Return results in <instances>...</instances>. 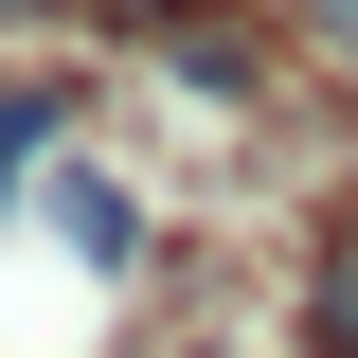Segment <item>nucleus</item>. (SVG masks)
<instances>
[{
	"mask_svg": "<svg viewBox=\"0 0 358 358\" xmlns=\"http://www.w3.org/2000/svg\"><path fill=\"white\" fill-rule=\"evenodd\" d=\"M54 126H72V108H54V90H18V108H0V179L36 162V143H54Z\"/></svg>",
	"mask_w": 358,
	"mask_h": 358,
	"instance_id": "20e7f679",
	"label": "nucleus"
},
{
	"mask_svg": "<svg viewBox=\"0 0 358 358\" xmlns=\"http://www.w3.org/2000/svg\"><path fill=\"white\" fill-rule=\"evenodd\" d=\"M54 215H72V251H90V268H126V251H143V233H126V197H108V179H72Z\"/></svg>",
	"mask_w": 358,
	"mask_h": 358,
	"instance_id": "7ed1b4c3",
	"label": "nucleus"
},
{
	"mask_svg": "<svg viewBox=\"0 0 358 358\" xmlns=\"http://www.w3.org/2000/svg\"><path fill=\"white\" fill-rule=\"evenodd\" d=\"M305 341H322V358H358V215L322 233V268H305Z\"/></svg>",
	"mask_w": 358,
	"mask_h": 358,
	"instance_id": "f257e3e1",
	"label": "nucleus"
},
{
	"mask_svg": "<svg viewBox=\"0 0 358 358\" xmlns=\"http://www.w3.org/2000/svg\"><path fill=\"white\" fill-rule=\"evenodd\" d=\"M268 18L305 36V72H341V90H358V0H268Z\"/></svg>",
	"mask_w": 358,
	"mask_h": 358,
	"instance_id": "f03ea898",
	"label": "nucleus"
},
{
	"mask_svg": "<svg viewBox=\"0 0 358 358\" xmlns=\"http://www.w3.org/2000/svg\"><path fill=\"white\" fill-rule=\"evenodd\" d=\"M0 18H36V0H0Z\"/></svg>",
	"mask_w": 358,
	"mask_h": 358,
	"instance_id": "39448f33",
	"label": "nucleus"
}]
</instances>
